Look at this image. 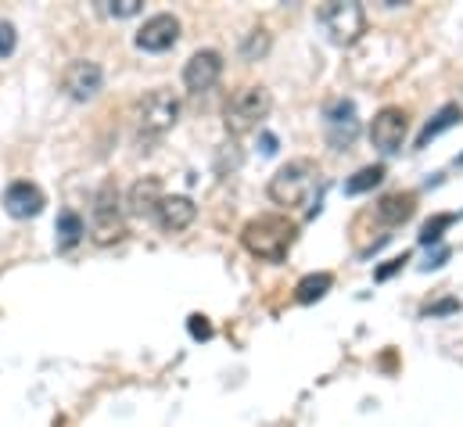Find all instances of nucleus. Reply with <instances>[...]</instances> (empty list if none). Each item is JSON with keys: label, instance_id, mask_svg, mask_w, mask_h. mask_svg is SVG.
I'll list each match as a JSON object with an SVG mask.
<instances>
[{"label": "nucleus", "instance_id": "25", "mask_svg": "<svg viewBox=\"0 0 463 427\" xmlns=\"http://www.w3.org/2000/svg\"><path fill=\"white\" fill-rule=\"evenodd\" d=\"M402 262H406V255H402V259H392L388 266H381V270H377V280H384V277H392L395 270H402Z\"/></svg>", "mask_w": 463, "mask_h": 427}, {"label": "nucleus", "instance_id": "6", "mask_svg": "<svg viewBox=\"0 0 463 427\" xmlns=\"http://www.w3.org/2000/svg\"><path fill=\"white\" fill-rule=\"evenodd\" d=\"M90 233L98 244H112L122 237V209H118V191L116 184H105L98 195H94V205H90Z\"/></svg>", "mask_w": 463, "mask_h": 427}, {"label": "nucleus", "instance_id": "3", "mask_svg": "<svg viewBox=\"0 0 463 427\" xmlns=\"http://www.w3.org/2000/svg\"><path fill=\"white\" fill-rule=\"evenodd\" d=\"M180 119V98L165 87L151 90L140 105H137V133L147 137V140H158L162 133H169Z\"/></svg>", "mask_w": 463, "mask_h": 427}, {"label": "nucleus", "instance_id": "18", "mask_svg": "<svg viewBox=\"0 0 463 427\" xmlns=\"http://www.w3.org/2000/svg\"><path fill=\"white\" fill-rule=\"evenodd\" d=\"M384 180V166H363L355 176L345 180V195H366Z\"/></svg>", "mask_w": 463, "mask_h": 427}, {"label": "nucleus", "instance_id": "23", "mask_svg": "<svg viewBox=\"0 0 463 427\" xmlns=\"http://www.w3.org/2000/svg\"><path fill=\"white\" fill-rule=\"evenodd\" d=\"M14 43H18L14 25L11 22H0V58H11L14 54Z\"/></svg>", "mask_w": 463, "mask_h": 427}, {"label": "nucleus", "instance_id": "14", "mask_svg": "<svg viewBox=\"0 0 463 427\" xmlns=\"http://www.w3.org/2000/svg\"><path fill=\"white\" fill-rule=\"evenodd\" d=\"M162 198H165L162 180H158V176H144V180H137V184L129 187L126 205H129V213L133 215H155V209H158Z\"/></svg>", "mask_w": 463, "mask_h": 427}, {"label": "nucleus", "instance_id": "21", "mask_svg": "<svg viewBox=\"0 0 463 427\" xmlns=\"http://www.w3.org/2000/svg\"><path fill=\"white\" fill-rule=\"evenodd\" d=\"M101 7H105V14H112V18H133V14H140L144 0H109V4H101Z\"/></svg>", "mask_w": 463, "mask_h": 427}, {"label": "nucleus", "instance_id": "5", "mask_svg": "<svg viewBox=\"0 0 463 427\" xmlns=\"http://www.w3.org/2000/svg\"><path fill=\"white\" fill-rule=\"evenodd\" d=\"M317 18H320V25L327 29V36L335 40V43H355L363 33H366V11H363V4H355V0H331V4H324L320 11H317Z\"/></svg>", "mask_w": 463, "mask_h": 427}, {"label": "nucleus", "instance_id": "9", "mask_svg": "<svg viewBox=\"0 0 463 427\" xmlns=\"http://www.w3.org/2000/svg\"><path fill=\"white\" fill-rule=\"evenodd\" d=\"M220 76H223V54L220 51H198L184 65V87H187V94L213 90L220 83Z\"/></svg>", "mask_w": 463, "mask_h": 427}, {"label": "nucleus", "instance_id": "10", "mask_svg": "<svg viewBox=\"0 0 463 427\" xmlns=\"http://www.w3.org/2000/svg\"><path fill=\"white\" fill-rule=\"evenodd\" d=\"M176 40H180V18L176 14H151L137 33V47L147 54H162Z\"/></svg>", "mask_w": 463, "mask_h": 427}, {"label": "nucleus", "instance_id": "22", "mask_svg": "<svg viewBox=\"0 0 463 427\" xmlns=\"http://www.w3.org/2000/svg\"><path fill=\"white\" fill-rule=\"evenodd\" d=\"M449 223H453V215H435V219H428L424 230H420V244H435Z\"/></svg>", "mask_w": 463, "mask_h": 427}, {"label": "nucleus", "instance_id": "2", "mask_svg": "<svg viewBox=\"0 0 463 427\" xmlns=\"http://www.w3.org/2000/svg\"><path fill=\"white\" fill-rule=\"evenodd\" d=\"M317 176H320L317 162H309V158H291L288 166H280V169L273 173V180H269V198H273L277 205H284V209L302 205V202L313 195Z\"/></svg>", "mask_w": 463, "mask_h": 427}, {"label": "nucleus", "instance_id": "13", "mask_svg": "<svg viewBox=\"0 0 463 427\" xmlns=\"http://www.w3.org/2000/svg\"><path fill=\"white\" fill-rule=\"evenodd\" d=\"M4 209H7V215H14V219L40 215V209H43V191L36 184H29V180H18V184H11L4 191Z\"/></svg>", "mask_w": 463, "mask_h": 427}, {"label": "nucleus", "instance_id": "20", "mask_svg": "<svg viewBox=\"0 0 463 427\" xmlns=\"http://www.w3.org/2000/svg\"><path fill=\"white\" fill-rule=\"evenodd\" d=\"M269 51V36L262 33V29H255L248 40H244V47H241V54H244V62H255V58H262Z\"/></svg>", "mask_w": 463, "mask_h": 427}, {"label": "nucleus", "instance_id": "7", "mask_svg": "<svg viewBox=\"0 0 463 427\" xmlns=\"http://www.w3.org/2000/svg\"><path fill=\"white\" fill-rule=\"evenodd\" d=\"M406 129H410V122H406V111L402 108L395 105L381 108L373 115V122H370V144L381 155H395L402 147V140H406Z\"/></svg>", "mask_w": 463, "mask_h": 427}, {"label": "nucleus", "instance_id": "8", "mask_svg": "<svg viewBox=\"0 0 463 427\" xmlns=\"http://www.w3.org/2000/svg\"><path fill=\"white\" fill-rule=\"evenodd\" d=\"M101 87H105V72H101L98 62L80 58V62H72V65L61 72V90H65L72 101H94V98L101 94Z\"/></svg>", "mask_w": 463, "mask_h": 427}, {"label": "nucleus", "instance_id": "16", "mask_svg": "<svg viewBox=\"0 0 463 427\" xmlns=\"http://www.w3.org/2000/svg\"><path fill=\"white\" fill-rule=\"evenodd\" d=\"M331 284H335V277H331V273H309V277H302V280H298L295 299H298L302 306H309V302L324 299V295L331 291Z\"/></svg>", "mask_w": 463, "mask_h": 427}, {"label": "nucleus", "instance_id": "24", "mask_svg": "<svg viewBox=\"0 0 463 427\" xmlns=\"http://www.w3.org/2000/svg\"><path fill=\"white\" fill-rule=\"evenodd\" d=\"M191 334L194 337H213V327H209L205 317H191Z\"/></svg>", "mask_w": 463, "mask_h": 427}, {"label": "nucleus", "instance_id": "1", "mask_svg": "<svg viewBox=\"0 0 463 427\" xmlns=\"http://www.w3.org/2000/svg\"><path fill=\"white\" fill-rule=\"evenodd\" d=\"M241 241L244 248L262 259V262H284L291 244H295V223L288 215H277V213H266V215H255L244 223L241 230Z\"/></svg>", "mask_w": 463, "mask_h": 427}, {"label": "nucleus", "instance_id": "17", "mask_svg": "<svg viewBox=\"0 0 463 427\" xmlns=\"http://www.w3.org/2000/svg\"><path fill=\"white\" fill-rule=\"evenodd\" d=\"M460 119H463L460 105H446L442 111H439V115H435V119H431V122H428V126H424V129H420V137H417V147H428V144H431V140H435L442 129L457 126Z\"/></svg>", "mask_w": 463, "mask_h": 427}, {"label": "nucleus", "instance_id": "12", "mask_svg": "<svg viewBox=\"0 0 463 427\" xmlns=\"http://www.w3.org/2000/svg\"><path fill=\"white\" fill-rule=\"evenodd\" d=\"M194 215H198V205H194L187 195H165V198L158 202V209H155V219H158V226H162L165 233L187 230V226L194 223Z\"/></svg>", "mask_w": 463, "mask_h": 427}, {"label": "nucleus", "instance_id": "11", "mask_svg": "<svg viewBox=\"0 0 463 427\" xmlns=\"http://www.w3.org/2000/svg\"><path fill=\"white\" fill-rule=\"evenodd\" d=\"M327 122V144L335 151H345L352 147V140L359 137V119H355V105L352 101H335L324 115Z\"/></svg>", "mask_w": 463, "mask_h": 427}, {"label": "nucleus", "instance_id": "19", "mask_svg": "<svg viewBox=\"0 0 463 427\" xmlns=\"http://www.w3.org/2000/svg\"><path fill=\"white\" fill-rule=\"evenodd\" d=\"M83 233H87V223H83L76 213L58 215V248H72V244H80Z\"/></svg>", "mask_w": 463, "mask_h": 427}, {"label": "nucleus", "instance_id": "4", "mask_svg": "<svg viewBox=\"0 0 463 427\" xmlns=\"http://www.w3.org/2000/svg\"><path fill=\"white\" fill-rule=\"evenodd\" d=\"M269 108H273V98H269L266 87H244V90H237L231 98V105H227V111H223L227 133H233V137L251 133L269 115Z\"/></svg>", "mask_w": 463, "mask_h": 427}, {"label": "nucleus", "instance_id": "26", "mask_svg": "<svg viewBox=\"0 0 463 427\" xmlns=\"http://www.w3.org/2000/svg\"><path fill=\"white\" fill-rule=\"evenodd\" d=\"M460 309V302H439V306H431V309H424L428 317H439V313H457Z\"/></svg>", "mask_w": 463, "mask_h": 427}, {"label": "nucleus", "instance_id": "15", "mask_svg": "<svg viewBox=\"0 0 463 427\" xmlns=\"http://www.w3.org/2000/svg\"><path fill=\"white\" fill-rule=\"evenodd\" d=\"M413 209H417V198L395 191V195H384V198L377 202V219L388 223V226H399V223H406V219L413 215Z\"/></svg>", "mask_w": 463, "mask_h": 427}]
</instances>
